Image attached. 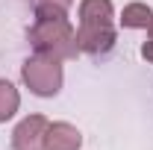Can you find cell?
<instances>
[{"label": "cell", "instance_id": "cell-3", "mask_svg": "<svg viewBox=\"0 0 153 150\" xmlns=\"http://www.w3.org/2000/svg\"><path fill=\"white\" fill-rule=\"evenodd\" d=\"M24 79L30 82V88L38 94H53L62 82V68L59 59H30L24 65Z\"/></svg>", "mask_w": 153, "mask_h": 150}, {"label": "cell", "instance_id": "cell-7", "mask_svg": "<svg viewBox=\"0 0 153 150\" xmlns=\"http://www.w3.org/2000/svg\"><path fill=\"white\" fill-rule=\"evenodd\" d=\"M15 109H18V91L9 82H0V121H6Z\"/></svg>", "mask_w": 153, "mask_h": 150}, {"label": "cell", "instance_id": "cell-6", "mask_svg": "<svg viewBox=\"0 0 153 150\" xmlns=\"http://www.w3.org/2000/svg\"><path fill=\"white\" fill-rule=\"evenodd\" d=\"M150 9L147 6H141V3H133V6H127L124 9V24L127 27H150Z\"/></svg>", "mask_w": 153, "mask_h": 150}, {"label": "cell", "instance_id": "cell-1", "mask_svg": "<svg viewBox=\"0 0 153 150\" xmlns=\"http://www.w3.org/2000/svg\"><path fill=\"white\" fill-rule=\"evenodd\" d=\"M30 38H33L38 53H47L50 59L74 56L79 47L76 36L71 33V27L65 21V9L50 6V3H38V24Z\"/></svg>", "mask_w": 153, "mask_h": 150}, {"label": "cell", "instance_id": "cell-10", "mask_svg": "<svg viewBox=\"0 0 153 150\" xmlns=\"http://www.w3.org/2000/svg\"><path fill=\"white\" fill-rule=\"evenodd\" d=\"M150 38H153V21H150Z\"/></svg>", "mask_w": 153, "mask_h": 150}, {"label": "cell", "instance_id": "cell-5", "mask_svg": "<svg viewBox=\"0 0 153 150\" xmlns=\"http://www.w3.org/2000/svg\"><path fill=\"white\" fill-rule=\"evenodd\" d=\"M44 144L50 150H76L79 147V132L68 124H53V127H47Z\"/></svg>", "mask_w": 153, "mask_h": 150}, {"label": "cell", "instance_id": "cell-4", "mask_svg": "<svg viewBox=\"0 0 153 150\" xmlns=\"http://www.w3.org/2000/svg\"><path fill=\"white\" fill-rule=\"evenodd\" d=\"M47 135V121L44 118H27L15 130V150H41Z\"/></svg>", "mask_w": 153, "mask_h": 150}, {"label": "cell", "instance_id": "cell-2", "mask_svg": "<svg viewBox=\"0 0 153 150\" xmlns=\"http://www.w3.org/2000/svg\"><path fill=\"white\" fill-rule=\"evenodd\" d=\"M79 33H76V44L82 50H106L112 44V6L109 0H85L79 9Z\"/></svg>", "mask_w": 153, "mask_h": 150}, {"label": "cell", "instance_id": "cell-8", "mask_svg": "<svg viewBox=\"0 0 153 150\" xmlns=\"http://www.w3.org/2000/svg\"><path fill=\"white\" fill-rule=\"evenodd\" d=\"M41 3H50V6H59V9H65L71 0H41Z\"/></svg>", "mask_w": 153, "mask_h": 150}, {"label": "cell", "instance_id": "cell-9", "mask_svg": "<svg viewBox=\"0 0 153 150\" xmlns=\"http://www.w3.org/2000/svg\"><path fill=\"white\" fill-rule=\"evenodd\" d=\"M144 59H150V62H153V41H150V44H144Z\"/></svg>", "mask_w": 153, "mask_h": 150}]
</instances>
